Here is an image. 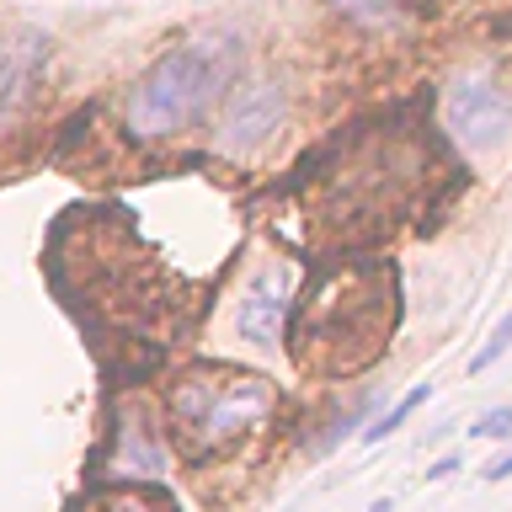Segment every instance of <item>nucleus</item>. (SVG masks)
Listing matches in <instances>:
<instances>
[{"instance_id": "1", "label": "nucleus", "mask_w": 512, "mask_h": 512, "mask_svg": "<svg viewBox=\"0 0 512 512\" xmlns=\"http://www.w3.org/2000/svg\"><path fill=\"white\" fill-rule=\"evenodd\" d=\"M246 64V38L240 32H198V38L166 48L123 96V134L134 144L176 139L192 123H203Z\"/></svg>"}, {"instance_id": "2", "label": "nucleus", "mask_w": 512, "mask_h": 512, "mask_svg": "<svg viewBox=\"0 0 512 512\" xmlns=\"http://www.w3.org/2000/svg\"><path fill=\"white\" fill-rule=\"evenodd\" d=\"M278 395L267 379H214V374H192L171 390V422L187 438L192 454H219L235 438H246L272 416Z\"/></svg>"}, {"instance_id": "3", "label": "nucleus", "mask_w": 512, "mask_h": 512, "mask_svg": "<svg viewBox=\"0 0 512 512\" xmlns=\"http://www.w3.org/2000/svg\"><path fill=\"white\" fill-rule=\"evenodd\" d=\"M283 118H288V86L283 80H272V75L235 80L230 96H224V107H219V123H214V150L224 160H246L278 134Z\"/></svg>"}, {"instance_id": "4", "label": "nucleus", "mask_w": 512, "mask_h": 512, "mask_svg": "<svg viewBox=\"0 0 512 512\" xmlns=\"http://www.w3.org/2000/svg\"><path fill=\"white\" fill-rule=\"evenodd\" d=\"M443 123L470 155H491L512 134V96L496 75H459L448 86Z\"/></svg>"}, {"instance_id": "5", "label": "nucleus", "mask_w": 512, "mask_h": 512, "mask_svg": "<svg viewBox=\"0 0 512 512\" xmlns=\"http://www.w3.org/2000/svg\"><path fill=\"white\" fill-rule=\"evenodd\" d=\"M48 80V32L22 27L0 38V128H11L32 107Z\"/></svg>"}, {"instance_id": "6", "label": "nucleus", "mask_w": 512, "mask_h": 512, "mask_svg": "<svg viewBox=\"0 0 512 512\" xmlns=\"http://www.w3.org/2000/svg\"><path fill=\"white\" fill-rule=\"evenodd\" d=\"M294 315V299H288V278L283 272H262L246 294H240V310H235V331L246 347H262L272 352L283 342V326Z\"/></svg>"}, {"instance_id": "7", "label": "nucleus", "mask_w": 512, "mask_h": 512, "mask_svg": "<svg viewBox=\"0 0 512 512\" xmlns=\"http://www.w3.org/2000/svg\"><path fill=\"white\" fill-rule=\"evenodd\" d=\"M427 400H432V384H416L411 395H400L390 411H384V416H374V422L363 427V443H368V448H374V443H384V438H390V432H395L400 422H406V416H411L416 406H427Z\"/></svg>"}, {"instance_id": "8", "label": "nucleus", "mask_w": 512, "mask_h": 512, "mask_svg": "<svg viewBox=\"0 0 512 512\" xmlns=\"http://www.w3.org/2000/svg\"><path fill=\"white\" fill-rule=\"evenodd\" d=\"M336 11L347 16V22H368V27H379V22H395L400 11H406V0H331Z\"/></svg>"}, {"instance_id": "9", "label": "nucleus", "mask_w": 512, "mask_h": 512, "mask_svg": "<svg viewBox=\"0 0 512 512\" xmlns=\"http://www.w3.org/2000/svg\"><path fill=\"white\" fill-rule=\"evenodd\" d=\"M507 347H512V310L496 320V331L486 336V347H480L475 358H470V374H486V368H496V363L507 358Z\"/></svg>"}, {"instance_id": "10", "label": "nucleus", "mask_w": 512, "mask_h": 512, "mask_svg": "<svg viewBox=\"0 0 512 512\" xmlns=\"http://www.w3.org/2000/svg\"><path fill=\"white\" fill-rule=\"evenodd\" d=\"M470 438H480V443H507V438H512V406L480 411L475 422H470Z\"/></svg>"}, {"instance_id": "11", "label": "nucleus", "mask_w": 512, "mask_h": 512, "mask_svg": "<svg viewBox=\"0 0 512 512\" xmlns=\"http://www.w3.org/2000/svg\"><path fill=\"white\" fill-rule=\"evenodd\" d=\"M454 470H459V459H454V454H443V459H432V464H427V480H448Z\"/></svg>"}, {"instance_id": "12", "label": "nucleus", "mask_w": 512, "mask_h": 512, "mask_svg": "<svg viewBox=\"0 0 512 512\" xmlns=\"http://www.w3.org/2000/svg\"><path fill=\"white\" fill-rule=\"evenodd\" d=\"M512 475V454H502L496 464H486V470H480V480H507Z\"/></svg>"}, {"instance_id": "13", "label": "nucleus", "mask_w": 512, "mask_h": 512, "mask_svg": "<svg viewBox=\"0 0 512 512\" xmlns=\"http://www.w3.org/2000/svg\"><path fill=\"white\" fill-rule=\"evenodd\" d=\"M368 512H395V507H390V502H374V507H368Z\"/></svg>"}]
</instances>
